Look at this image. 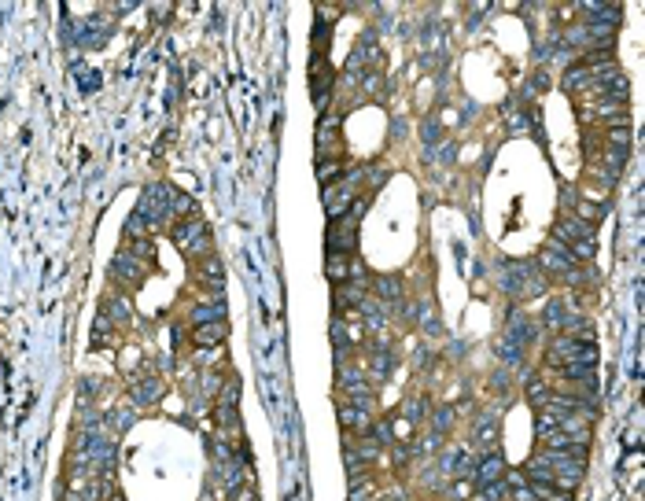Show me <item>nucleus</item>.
Listing matches in <instances>:
<instances>
[{"label":"nucleus","mask_w":645,"mask_h":501,"mask_svg":"<svg viewBox=\"0 0 645 501\" xmlns=\"http://www.w3.org/2000/svg\"><path fill=\"white\" fill-rule=\"evenodd\" d=\"M575 361H597V346L594 343H579V339H572V336H557L553 343H549V354H546V365L549 368H564V365H575Z\"/></svg>","instance_id":"f257e3e1"},{"label":"nucleus","mask_w":645,"mask_h":501,"mask_svg":"<svg viewBox=\"0 0 645 501\" xmlns=\"http://www.w3.org/2000/svg\"><path fill=\"white\" fill-rule=\"evenodd\" d=\"M358 217H361V203H354V210H347L343 217H332L329 225V251L332 254H351L354 251V232H358Z\"/></svg>","instance_id":"f03ea898"},{"label":"nucleus","mask_w":645,"mask_h":501,"mask_svg":"<svg viewBox=\"0 0 645 501\" xmlns=\"http://www.w3.org/2000/svg\"><path fill=\"white\" fill-rule=\"evenodd\" d=\"M174 244H177L188 258H200V254L210 247V232H207V225L200 222V217H188V222H181V225L174 229Z\"/></svg>","instance_id":"7ed1b4c3"},{"label":"nucleus","mask_w":645,"mask_h":501,"mask_svg":"<svg viewBox=\"0 0 645 501\" xmlns=\"http://www.w3.org/2000/svg\"><path fill=\"white\" fill-rule=\"evenodd\" d=\"M575 266H579V262L572 258V251H568L564 244H557V239H549V244L542 247V254H539V266H535V269H539L542 277H561V280H564V277H568Z\"/></svg>","instance_id":"20e7f679"},{"label":"nucleus","mask_w":645,"mask_h":501,"mask_svg":"<svg viewBox=\"0 0 645 501\" xmlns=\"http://www.w3.org/2000/svg\"><path fill=\"white\" fill-rule=\"evenodd\" d=\"M594 236V229L590 225H583V222H575V217L568 214V217H561L557 222V244H564V247H572V244H579V239H590Z\"/></svg>","instance_id":"39448f33"},{"label":"nucleus","mask_w":645,"mask_h":501,"mask_svg":"<svg viewBox=\"0 0 645 501\" xmlns=\"http://www.w3.org/2000/svg\"><path fill=\"white\" fill-rule=\"evenodd\" d=\"M111 273H115L118 284H125V288H137L140 280H144V266L137 262V258H129V254H118V258H115V269H111Z\"/></svg>","instance_id":"423d86ee"},{"label":"nucleus","mask_w":645,"mask_h":501,"mask_svg":"<svg viewBox=\"0 0 645 501\" xmlns=\"http://www.w3.org/2000/svg\"><path fill=\"white\" fill-rule=\"evenodd\" d=\"M505 475V461L498 453H487L483 461L476 465V472H472V479H476V487H487V483H498V479Z\"/></svg>","instance_id":"0eeeda50"},{"label":"nucleus","mask_w":645,"mask_h":501,"mask_svg":"<svg viewBox=\"0 0 645 501\" xmlns=\"http://www.w3.org/2000/svg\"><path fill=\"white\" fill-rule=\"evenodd\" d=\"M339 424L347 428V435H351V431H354V435H365L373 420H369V413L358 409V406H339Z\"/></svg>","instance_id":"6e6552de"},{"label":"nucleus","mask_w":645,"mask_h":501,"mask_svg":"<svg viewBox=\"0 0 645 501\" xmlns=\"http://www.w3.org/2000/svg\"><path fill=\"white\" fill-rule=\"evenodd\" d=\"M494 443H498V428H494L490 420H480L476 435H472V446L483 450V453H494Z\"/></svg>","instance_id":"1a4fd4ad"},{"label":"nucleus","mask_w":645,"mask_h":501,"mask_svg":"<svg viewBox=\"0 0 645 501\" xmlns=\"http://www.w3.org/2000/svg\"><path fill=\"white\" fill-rule=\"evenodd\" d=\"M347 269H351V254H332V251H329L325 273H329L332 284H347Z\"/></svg>","instance_id":"9d476101"},{"label":"nucleus","mask_w":645,"mask_h":501,"mask_svg":"<svg viewBox=\"0 0 645 501\" xmlns=\"http://www.w3.org/2000/svg\"><path fill=\"white\" fill-rule=\"evenodd\" d=\"M225 339V321H210V324H196V343L200 346H214Z\"/></svg>","instance_id":"9b49d317"},{"label":"nucleus","mask_w":645,"mask_h":501,"mask_svg":"<svg viewBox=\"0 0 645 501\" xmlns=\"http://www.w3.org/2000/svg\"><path fill=\"white\" fill-rule=\"evenodd\" d=\"M572 314H568V302L564 299H553L549 306H546V317H542V324L546 329H564V321H568Z\"/></svg>","instance_id":"f8f14e48"},{"label":"nucleus","mask_w":645,"mask_h":501,"mask_svg":"<svg viewBox=\"0 0 645 501\" xmlns=\"http://www.w3.org/2000/svg\"><path fill=\"white\" fill-rule=\"evenodd\" d=\"M549 395H553V387H549L542 376H531V380H527V402H531V406L542 409V406L549 402Z\"/></svg>","instance_id":"ddd939ff"},{"label":"nucleus","mask_w":645,"mask_h":501,"mask_svg":"<svg viewBox=\"0 0 645 501\" xmlns=\"http://www.w3.org/2000/svg\"><path fill=\"white\" fill-rule=\"evenodd\" d=\"M376 299H380V302H398V299H402L398 277H376Z\"/></svg>","instance_id":"4468645a"},{"label":"nucleus","mask_w":645,"mask_h":501,"mask_svg":"<svg viewBox=\"0 0 645 501\" xmlns=\"http://www.w3.org/2000/svg\"><path fill=\"white\" fill-rule=\"evenodd\" d=\"M601 214H605V207H597V203H575V207H572L575 222H583V225H590V229L601 222Z\"/></svg>","instance_id":"2eb2a0df"},{"label":"nucleus","mask_w":645,"mask_h":501,"mask_svg":"<svg viewBox=\"0 0 645 501\" xmlns=\"http://www.w3.org/2000/svg\"><path fill=\"white\" fill-rule=\"evenodd\" d=\"M472 501H509V487H505V479H498V483H487V487H476Z\"/></svg>","instance_id":"dca6fc26"},{"label":"nucleus","mask_w":645,"mask_h":501,"mask_svg":"<svg viewBox=\"0 0 645 501\" xmlns=\"http://www.w3.org/2000/svg\"><path fill=\"white\" fill-rule=\"evenodd\" d=\"M605 140H609L612 151H627V148H631V129H627V125H609V129H605Z\"/></svg>","instance_id":"f3484780"},{"label":"nucleus","mask_w":645,"mask_h":501,"mask_svg":"<svg viewBox=\"0 0 645 501\" xmlns=\"http://www.w3.org/2000/svg\"><path fill=\"white\" fill-rule=\"evenodd\" d=\"M133 395H137V402H159L162 398V383L159 380H140L133 387Z\"/></svg>","instance_id":"a211bd4d"},{"label":"nucleus","mask_w":645,"mask_h":501,"mask_svg":"<svg viewBox=\"0 0 645 501\" xmlns=\"http://www.w3.org/2000/svg\"><path fill=\"white\" fill-rule=\"evenodd\" d=\"M498 354H502V361H505V365H520V361H524V346H520V343H512V339L505 336V339L498 343Z\"/></svg>","instance_id":"6ab92c4d"},{"label":"nucleus","mask_w":645,"mask_h":501,"mask_svg":"<svg viewBox=\"0 0 645 501\" xmlns=\"http://www.w3.org/2000/svg\"><path fill=\"white\" fill-rule=\"evenodd\" d=\"M476 494V479H454V487H450V497L454 501H468Z\"/></svg>","instance_id":"aec40b11"},{"label":"nucleus","mask_w":645,"mask_h":501,"mask_svg":"<svg viewBox=\"0 0 645 501\" xmlns=\"http://www.w3.org/2000/svg\"><path fill=\"white\" fill-rule=\"evenodd\" d=\"M336 181H343L339 177V162H321V185H336Z\"/></svg>","instance_id":"412c9836"},{"label":"nucleus","mask_w":645,"mask_h":501,"mask_svg":"<svg viewBox=\"0 0 645 501\" xmlns=\"http://www.w3.org/2000/svg\"><path fill=\"white\" fill-rule=\"evenodd\" d=\"M432 424H435V431H446L450 424H454V409H435V413H432Z\"/></svg>","instance_id":"4be33fe9"},{"label":"nucleus","mask_w":645,"mask_h":501,"mask_svg":"<svg viewBox=\"0 0 645 501\" xmlns=\"http://www.w3.org/2000/svg\"><path fill=\"white\" fill-rule=\"evenodd\" d=\"M236 398H240V383H236V380H225V387H222V406H232Z\"/></svg>","instance_id":"5701e85b"},{"label":"nucleus","mask_w":645,"mask_h":501,"mask_svg":"<svg viewBox=\"0 0 645 501\" xmlns=\"http://www.w3.org/2000/svg\"><path fill=\"white\" fill-rule=\"evenodd\" d=\"M207 277H210V284H214V288H218L225 273H222V266H218V262H207V269H203V280H207Z\"/></svg>","instance_id":"b1692460"},{"label":"nucleus","mask_w":645,"mask_h":501,"mask_svg":"<svg viewBox=\"0 0 645 501\" xmlns=\"http://www.w3.org/2000/svg\"><path fill=\"white\" fill-rule=\"evenodd\" d=\"M103 310H107V314H115V317H125V314H129V306H125L122 299H118V302H115V299H107V302H103Z\"/></svg>","instance_id":"393cba45"},{"label":"nucleus","mask_w":645,"mask_h":501,"mask_svg":"<svg viewBox=\"0 0 645 501\" xmlns=\"http://www.w3.org/2000/svg\"><path fill=\"white\" fill-rule=\"evenodd\" d=\"M365 89L376 93V89H380V74H369V78H365Z\"/></svg>","instance_id":"a878e982"},{"label":"nucleus","mask_w":645,"mask_h":501,"mask_svg":"<svg viewBox=\"0 0 645 501\" xmlns=\"http://www.w3.org/2000/svg\"><path fill=\"white\" fill-rule=\"evenodd\" d=\"M535 501H539V497H535Z\"/></svg>","instance_id":"bb28decb"},{"label":"nucleus","mask_w":645,"mask_h":501,"mask_svg":"<svg viewBox=\"0 0 645 501\" xmlns=\"http://www.w3.org/2000/svg\"><path fill=\"white\" fill-rule=\"evenodd\" d=\"M380 501H383V497H380Z\"/></svg>","instance_id":"cd10ccee"}]
</instances>
